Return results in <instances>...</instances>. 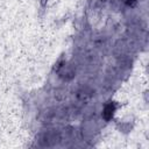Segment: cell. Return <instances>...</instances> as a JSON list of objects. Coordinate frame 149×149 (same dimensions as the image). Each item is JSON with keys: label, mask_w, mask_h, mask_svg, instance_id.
<instances>
[{"label": "cell", "mask_w": 149, "mask_h": 149, "mask_svg": "<svg viewBox=\"0 0 149 149\" xmlns=\"http://www.w3.org/2000/svg\"><path fill=\"white\" fill-rule=\"evenodd\" d=\"M114 111H115V107H114V104L113 102H108L105 108H104V118L106 120H109L112 119L113 114H114Z\"/></svg>", "instance_id": "1"}]
</instances>
